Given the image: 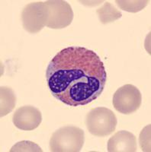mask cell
<instances>
[{
    "label": "cell",
    "instance_id": "6da1fadb",
    "mask_svg": "<svg viewBox=\"0 0 151 152\" xmlns=\"http://www.w3.org/2000/svg\"><path fill=\"white\" fill-rule=\"evenodd\" d=\"M46 80L55 98L70 107L84 106L102 94L107 72L100 57L85 47L60 51L46 70Z\"/></svg>",
    "mask_w": 151,
    "mask_h": 152
},
{
    "label": "cell",
    "instance_id": "7a4b0ae2",
    "mask_svg": "<svg viewBox=\"0 0 151 152\" xmlns=\"http://www.w3.org/2000/svg\"><path fill=\"white\" fill-rule=\"evenodd\" d=\"M85 142V134L82 129L66 126L56 130L50 139V151L52 152H79Z\"/></svg>",
    "mask_w": 151,
    "mask_h": 152
},
{
    "label": "cell",
    "instance_id": "3957f363",
    "mask_svg": "<svg viewBox=\"0 0 151 152\" xmlns=\"http://www.w3.org/2000/svg\"><path fill=\"white\" fill-rule=\"evenodd\" d=\"M118 124L115 114L106 107H96L92 109L85 118L88 131L95 136L105 137L114 132Z\"/></svg>",
    "mask_w": 151,
    "mask_h": 152
},
{
    "label": "cell",
    "instance_id": "277c9868",
    "mask_svg": "<svg viewBox=\"0 0 151 152\" xmlns=\"http://www.w3.org/2000/svg\"><path fill=\"white\" fill-rule=\"evenodd\" d=\"M48 7L45 2H35L24 6L21 12L24 29L28 33L37 34L47 25Z\"/></svg>",
    "mask_w": 151,
    "mask_h": 152
},
{
    "label": "cell",
    "instance_id": "5b68a950",
    "mask_svg": "<svg viewBox=\"0 0 151 152\" xmlns=\"http://www.w3.org/2000/svg\"><path fill=\"white\" fill-rule=\"evenodd\" d=\"M113 106L120 113L129 115L136 112L142 104V94L133 85H124L119 88L113 96Z\"/></svg>",
    "mask_w": 151,
    "mask_h": 152
},
{
    "label": "cell",
    "instance_id": "8992f818",
    "mask_svg": "<svg viewBox=\"0 0 151 152\" xmlns=\"http://www.w3.org/2000/svg\"><path fill=\"white\" fill-rule=\"evenodd\" d=\"M45 2L48 7L47 28L63 29L70 26L74 17L70 4L63 0H48Z\"/></svg>",
    "mask_w": 151,
    "mask_h": 152
},
{
    "label": "cell",
    "instance_id": "52a82bcc",
    "mask_svg": "<svg viewBox=\"0 0 151 152\" xmlns=\"http://www.w3.org/2000/svg\"><path fill=\"white\" fill-rule=\"evenodd\" d=\"M42 121L41 111L33 106H23L13 114L12 122L16 128L23 131H32L40 126Z\"/></svg>",
    "mask_w": 151,
    "mask_h": 152
},
{
    "label": "cell",
    "instance_id": "ba28073f",
    "mask_svg": "<svg viewBox=\"0 0 151 152\" xmlns=\"http://www.w3.org/2000/svg\"><path fill=\"white\" fill-rule=\"evenodd\" d=\"M107 149L109 152L137 151V138L128 131H118L108 139Z\"/></svg>",
    "mask_w": 151,
    "mask_h": 152
},
{
    "label": "cell",
    "instance_id": "9c48e42d",
    "mask_svg": "<svg viewBox=\"0 0 151 152\" xmlns=\"http://www.w3.org/2000/svg\"><path fill=\"white\" fill-rule=\"evenodd\" d=\"M16 104V96L15 92L9 87L0 88V116H5L10 113Z\"/></svg>",
    "mask_w": 151,
    "mask_h": 152
},
{
    "label": "cell",
    "instance_id": "30bf717a",
    "mask_svg": "<svg viewBox=\"0 0 151 152\" xmlns=\"http://www.w3.org/2000/svg\"><path fill=\"white\" fill-rule=\"evenodd\" d=\"M96 13L100 22L103 24L114 22L120 19L122 16V12L117 9L109 2H105L102 7L96 10Z\"/></svg>",
    "mask_w": 151,
    "mask_h": 152
},
{
    "label": "cell",
    "instance_id": "8fae6325",
    "mask_svg": "<svg viewBox=\"0 0 151 152\" xmlns=\"http://www.w3.org/2000/svg\"><path fill=\"white\" fill-rule=\"evenodd\" d=\"M115 2L122 10L131 12V13H137L142 11L146 7L149 1L148 0H146V1H144V0H130V1L116 0Z\"/></svg>",
    "mask_w": 151,
    "mask_h": 152
},
{
    "label": "cell",
    "instance_id": "7c38bea8",
    "mask_svg": "<svg viewBox=\"0 0 151 152\" xmlns=\"http://www.w3.org/2000/svg\"><path fill=\"white\" fill-rule=\"evenodd\" d=\"M42 152L43 150L36 143L30 141L18 142L10 149V152Z\"/></svg>",
    "mask_w": 151,
    "mask_h": 152
}]
</instances>
